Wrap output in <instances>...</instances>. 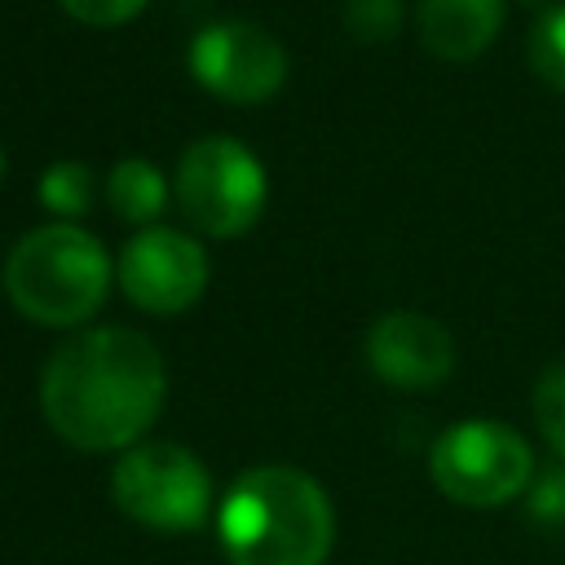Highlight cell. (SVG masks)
I'll list each match as a JSON object with an SVG mask.
<instances>
[{
    "label": "cell",
    "instance_id": "cell-2",
    "mask_svg": "<svg viewBox=\"0 0 565 565\" xmlns=\"http://www.w3.org/2000/svg\"><path fill=\"white\" fill-rule=\"evenodd\" d=\"M216 534L230 565H327L335 512L309 472L260 463L225 490Z\"/></svg>",
    "mask_w": 565,
    "mask_h": 565
},
{
    "label": "cell",
    "instance_id": "cell-9",
    "mask_svg": "<svg viewBox=\"0 0 565 565\" xmlns=\"http://www.w3.org/2000/svg\"><path fill=\"white\" fill-rule=\"evenodd\" d=\"M366 366L393 388H437L455 371V340L428 313L388 309L366 331Z\"/></svg>",
    "mask_w": 565,
    "mask_h": 565
},
{
    "label": "cell",
    "instance_id": "cell-3",
    "mask_svg": "<svg viewBox=\"0 0 565 565\" xmlns=\"http://www.w3.org/2000/svg\"><path fill=\"white\" fill-rule=\"evenodd\" d=\"M115 282V260L75 221L35 225L22 234L4 260L9 305L40 327L88 322Z\"/></svg>",
    "mask_w": 565,
    "mask_h": 565
},
{
    "label": "cell",
    "instance_id": "cell-4",
    "mask_svg": "<svg viewBox=\"0 0 565 565\" xmlns=\"http://www.w3.org/2000/svg\"><path fill=\"white\" fill-rule=\"evenodd\" d=\"M115 508L159 534L199 530L212 512L207 463L177 441H137L110 468Z\"/></svg>",
    "mask_w": 565,
    "mask_h": 565
},
{
    "label": "cell",
    "instance_id": "cell-18",
    "mask_svg": "<svg viewBox=\"0 0 565 565\" xmlns=\"http://www.w3.org/2000/svg\"><path fill=\"white\" fill-rule=\"evenodd\" d=\"M0 181H4V150H0Z\"/></svg>",
    "mask_w": 565,
    "mask_h": 565
},
{
    "label": "cell",
    "instance_id": "cell-7",
    "mask_svg": "<svg viewBox=\"0 0 565 565\" xmlns=\"http://www.w3.org/2000/svg\"><path fill=\"white\" fill-rule=\"evenodd\" d=\"M190 75L230 106H260L287 84V49L247 18H221L190 40Z\"/></svg>",
    "mask_w": 565,
    "mask_h": 565
},
{
    "label": "cell",
    "instance_id": "cell-14",
    "mask_svg": "<svg viewBox=\"0 0 565 565\" xmlns=\"http://www.w3.org/2000/svg\"><path fill=\"white\" fill-rule=\"evenodd\" d=\"M534 424L543 441L565 459V362L547 366L534 384Z\"/></svg>",
    "mask_w": 565,
    "mask_h": 565
},
{
    "label": "cell",
    "instance_id": "cell-17",
    "mask_svg": "<svg viewBox=\"0 0 565 565\" xmlns=\"http://www.w3.org/2000/svg\"><path fill=\"white\" fill-rule=\"evenodd\" d=\"M150 0H62V9L84 26H124L132 22Z\"/></svg>",
    "mask_w": 565,
    "mask_h": 565
},
{
    "label": "cell",
    "instance_id": "cell-16",
    "mask_svg": "<svg viewBox=\"0 0 565 565\" xmlns=\"http://www.w3.org/2000/svg\"><path fill=\"white\" fill-rule=\"evenodd\" d=\"M525 508L534 525L565 530V463L534 472V481L525 486Z\"/></svg>",
    "mask_w": 565,
    "mask_h": 565
},
{
    "label": "cell",
    "instance_id": "cell-13",
    "mask_svg": "<svg viewBox=\"0 0 565 565\" xmlns=\"http://www.w3.org/2000/svg\"><path fill=\"white\" fill-rule=\"evenodd\" d=\"M525 53H530L534 75L547 88L565 93V4L539 9L534 26H530V40H525Z\"/></svg>",
    "mask_w": 565,
    "mask_h": 565
},
{
    "label": "cell",
    "instance_id": "cell-5",
    "mask_svg": "<svg viewBox=\"0 0 565 565\" xmlns=\"http://www.w3.org/2000/svg\"><path fill=\"white\" fill-rule=\"evenodd\" d=\"M172 194H177L181 216L199 234L238 238L260 221L265 199H269V177L243 141L203 137L185 146L177 177H172Z\"/></svg>",
    "mask_w": 565,
    "mask_h": 565
},
{
    "label": "cell",
    "instance_id": "cell-12",
    "mask_svg": "<svg viewBox=\"0 0 565 565\" xmlns=\"http://www.w3.org/2000/svg\"><path fill=\"white\" fill-rule=\"evenodd\" d=\"M93 168L79 163V159H57L53 168L40 172V203L62 216V221H75L93 207Z\"/></svg>",
    "mask_w": 565,
    "mask_h": 565
},
{
    "label": "cell",
    "instance_id": "cell-1",
    "mask_svg": "<svg viewBox=\"0 0 565 565\" xmlns=\"http://www.w3.org/2000/svg\"><path fill=\"white\" fill-rule=\"evenodd\" d=\"M168 397L163 353L132 327H84L66 335L40 371V411L49 428L93 455H124L146 441Z\"/></svg>",
    "mask_w": 565,
    "mask_h": 565
},
{
    "label": "cell",
    "instance_id": "cell-15",
    "mask_svg": "<svg viewBox=\"0 0 565 565\" xmlns=\"http://www.w3.org/2000/svg\"><path fill=\"white\" fill-rule=\"evenodd\" d=\"M344 26L358 44H384L402 31V0H344Z\"/></svg>",
    "mask_w": 565,
    "mask_h": 565
},
{
    "label": "cell",
    "instance_id": "cell-6",
    "mask_svg": "<svg viewBox=\"0 0 565 565\" xmlns=\"http://www.w3.org/2000/svg\"><path fill=\"white\" fill-rule=\"evenodd\" d=\"M428 477L463 508H503L534 481V450L499 419H463L433 441Z\"/></svg>",
    "mask_w": 565,
    "mask_h": 565
},
{
    "label": "cell",
    "instance_id": "cell-11",
    "mask_svg": "<svg viewBox=\"0 0 565 565\" xmlns=\"http://www.w3.org/2000/svg\"><path fill=\"white\" fill-rule=\"evenodd\" d=\"M168 177L141 154H128L106 172V203L128 225H154V216L168 207Z\"/></svg>",
    "mask_w": 565,
    "mask_h": 565
},
{
    "label": "cell",
    "instance_id": "cell-10",
    "mask_svg": "<svg viewBox=\"0 0 565 565\" xmlns=\"http://www.w3.org/2000/svg\"><path fill=\"white\" fill-rule=\"evenodd\" d=\"M503 13H508V0H419L415 26L433 57L472 62L494 44Z\"/></svg>",
    "mask_w": 565,
    "mask_h": 565
},
{
    "label": "cell",
    "instance_id": "cell-8",
    "mask_svg": "<svg viewBox=\"0 0 565 565\" xmlns=\"http://www.w3.org/2000/svg\"><path fill=\"white\" fill-rule=\"evenodd\" d=\"M115 278L137 309L168 318L199 305V296L207 291V252L181 230L146 225L124 243Z\"/></svg>",
    "mask_w": 565,
    "mask_h": 565
}]
</instances>
